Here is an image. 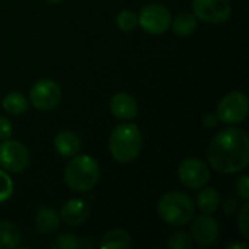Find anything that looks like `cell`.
<instances>
[{
  "mask_svg": "<svg viewBox=\"0 0 249 249\" xmlns=\"http://www.w3.org/2000/svg\"><path fill=\"white\" fill-rule=\"evenodd\" d=\"M31 104L39 111H51L58 107L61 101V88L51 79H41L35 82L29 90Z\"/></svg>",
  "mask_w": 249,
  "mask_h": 249,
  "instance_id": "cell-8",
  "label": "cell"
},
{
  "mask_svg": "<svg viewBox=\"0 0 249 249\" xmlns=\"http://www.w3.org/2000/svg\"><path fill=\"white\" fill-rule=\"evenodd\" d=\"M1 107L10 115H22L28 109V101L22 93L10 92L3 98Z\"/></svg>",
  "mask_w": 249,
  "mask_h": 249,
  "instance_id": "cell-20",
  "label": "cell"
},
{
  "mask_svg": "<svg viewBox=\"0 0 249 249\" xmlns=\"http://www.w3.org/2000/svg\"><path fill=\"white\" fill-rule=\"evenodd\" d=\"M13 194V182L6 171L0 169V204L7 201Z\"/></svg>",
  "mask_w": 249,
  "mask_h": 249,
  "instance_id": "cell-24",
  "label": "cell"
},
{
  "mask_svg": "<svg viewBox=\"0 0 249 249\" xmlns=\"http://www.w3.org/2000/svg\"><path fill=\"white\" fill-rule=\"evenodd\" d=\"M190 229H191L190 235L193 241L197 242L200 247L213 245L219 239V235H220V228H219L217 220L212 217L210 214H204V213L193 220Z\"/></svg>",
  "mask_w": 249,
  "mask_h": 249,
  "instance_id": "cell-11",
  "label": "cell"
},
{
  "mask_svg": "<svg viewBox=\"0 0 249 249\" xmlns=\"http://www.w3.org/2000/svg\"><path fill=\"white\" fill-rule=\"evenodd\" d=\"M142 131L133 123H123L117 125L109 136V153L120 163L134 160L142 150Z\"/></svg>",
  "mask_w": 249,
  "mask_h": 249,
  "instance_id": "cell-2",
  "label": "cell"
},
{
  "mask_svg": "<svg viewBox=\"0 0 249 249\" xmlns=\"http://www.w3.org/2000/svg\"><path fill=\"white\" fill-rule=\"evenodd\" d=\"M158 212L166 225L172 228H181L193 220L196 206L191 197H188L187 194L179 191H171L163 194L159 200Z\"/></svg>",
  "mask_w": 249,
  "mask_h": 249,
  "instance_id": "cell-4",
  "label": "cell"
},
{
  "mask_svg": "<svg viewBox=\"0 0 249 249\" xmlns=\"http://www.w3.org/2000/svg\"><path fill=\"white\" fill-rule=\"evenodd\" d=\"M13 134V125L9 118L0 115V140H7Z\"/></svg>",
  "mask_w": 249,
  "mask_h": 249,
  "instance_id": "cell-27",
  "label": "cell"
},
{
  "mask_svg": "<svg viewBox=\"0 0 249 249\" xmlns=\"http://www.w3.org/2000/svg\"><path fill=\"white\" fill-rule=\"evenodd\" d=\"M60 214L51 207H39L35 214L36 232L42 235H51L60 228Z\"/></svg>",
  "mask_w": 249,
  "mask_h": 249,
  "instance_id": "cell-15",
  "label": "cell"
},
{
  "mask_svg": "<svg viewBox=\"0 0 249 249\" xmlns=\"http://www.w3.org/2000/svg\"><path fill=\"white\" fill-rule=\"evenodd\" d=\"M31 155L28 147L18 140H1L0 144V168L6 172L19 174L28 168Z\"/></svg>",
  "mask_w": 249,
  "mask_h": 249,
  "instance_id": "cell-5",
  "label": "cell"
},
{
  "mask_svg": "<svg viewBox=\"0 0 249 249\" xmlns=\"http://www.w3.org/2000/svg\"><path fill=\"white\" fill-rule=\"evenodd\" d=\"M139 18L131 10H123L117 15V26L124 32H131L137 28Z\"/></svg>",
  "mask_w": 249,
  "mask_h": 249,
  "instance_id": "cell-22",
  "label": "cell"
},
{
  "mask_svg": "<svg viewBox=\"0 0 249 249\" xmlns=\"http://www.w3.org/2000/svg\"><path fill=\"white\" fill-rule=\"evenodd\" d=\"M249 204L248 201H244V206L242 209L239 210V214H238V228L242 233V236L245 239L249 238Z\"/></svg>",
  "mask_w": 249,
  "mask_h": 249,
  "instance_id": "cell-25",
  "label": "cell"
},
{
  "mask_svg": "<svg viewBox=\"0 0 249 249\" xmlns=\"http://www.w3.org/2000/svg\"><path fill=\"white\" fill-rule=\"evenodd\" d=\"M194 16L207 23H222L229 19L232 7L229 0H194Z\"/></svg>",
  "mask_w": 249,
  "mask_h": 249,
  "instance_id": "cell-10",
  "label": "cell"
},
{
  "mask_svg": "<svg viewBox=\"0 0 249 249\" xmlns=\"http://www.w3.org/2000/svg\"><path fill=\"white\" fill-rule=\"evenodd\" d=\"M197 196V207L204 214H213L220 206V196L214 188H200Z\"/></svg>",
  "mask_w": 249,
  "mask_h": 249,
  "instance_id": "cell-18",
  "label": "cell"
},
{
  "mask_svg": "<svg viewBox=\"0 0 249 249\" xmlns=\"http://www.w3.org/2000/svg\"><path fill=\"white\" fill-rule=\"evenodd\" d=\"M48 3H51V4H57V3H61L63 0H47Z\"/></svg>",
  "mask_w": 249,
  "mask_h": 249,
  "instance_id": "cell-30",
  "label": "cell"
},
{
  "mask_svg": "<svg viewBox=\"0 0 249 249\" xmlns=\"http://www.w3.org/2000/svg\"><path fill=\"white\" fill-rule=\"evenodd\" d=\"M178 177L184 187L200 190L210 181V169L201 159L187 158L179 163Z\"/></svg>",
  "mask_w": 249,
  "mask_h": 249,
  "instance_id": "cell-9",
  "label": "cell"
},
{
  "mask_svg": "<svg viewBox=\"0 0 249 249\" xmlns=\"http://www.w3.org/2000/svg\"><path fill=\"white\" fill-rule=\"evenodd\" d=\"M51 247L57 249H80L83 248V238L64 233V235L57 236L55 241L51 244Z\"/></svg>",
  "mask_w": 249,
  "mask_h": 249,
  "instance_id": "cell-21",
  "label": "cell"
},
{
  "mask_svg": "<svg viewBox=\"0 0 249 249\" xmlns=\"http://www.w3.org/2000/svg\"><path fill=\"white\" fill-rule=\"evenodd\" d=\"M207 159L212 168L220 174H236L249 163L248 134L236 127L217 133L209 144Z\"/></svg>",
  "mask_w": 249,
  "mask_h": 249,
  "instance_id": "cell-1",
  "label": "cell"
},
{
  "mask_svg": "<svg viewBox=\"0 0 249 249\" xmlns=\"http://www.w3.org/2000/svg\"><path fill=\"white\" fill-rule=\"evenodd\" d=\"M247 245H242V244H233V245H229V249H247Z\"/></svg>",
  "mask_w": 249,
  "mask_h": 249,
  "instance_id": "cell-29",
  "label": "cell"
},
{
  "mask_svg": "<svg viewBox=\"0 0 249 249\" xmlns=\"http://www.w3.org/2000/svg\"><path fill=\"white\" fill-rule=\"evenodd\" d=\"M22 242L20 231L10 222L0 220V249H15Z\"/></svg>",
  "mask_w": 249,
  "mask_h": 249,
  "instance_id": "cell-17",
  "label": "cell"
},
{
  "mask_svg": "<svg viewBox=\"0 0 249 249\" xmlns=\"http://www.w3.org/2000/svg\"><path fill=\"white\" fill-rule=\"evenodd\" d=\"M82 143L76 133L70 130L60 131L54 137V149L63 158H73L80 152Z\"/></svg>",
  "mask_w": 249,
  "mask_h": 249,
  "instance_id": "cell-14",
  "label": "cell"
},
{
  "mask_svg": "<svg viewBox=\"0 0 249 249\" xmlns=\"http://www.w3.org/2000/svg\"><path fill=\"white\" fill-rule=\"evenodd\" d=\"M139 25L143 31L152 35H160L171 28L172 15L168 7L159 3H150L144 6L137 15Z\"/></svg>",
  "mask_w": 249,
  "mask_h": 249,
  "instance_id": "cell-7",
  "label": "cell"
},
{
  "mask_svg": "<svg viewBox=\"0 0 249 249\" xmlns=\"http://www.w3.org/2000/svg\"><path fill=\"white\" fill-rule=\"evenodd\" d=\"M171 28L178 36H188L197 28V18L194 13L182 12L171 20Z\"/></svg>",
  "mask_w": 249,
  "mask_h": 249,
  "instance_id": "cell-19",
  "label": "cell"
},
{
  "mask_svg": "<svg viewBox=\"0 0 249 249\" xmlns=\"http://www.w3.org/2000/svg\"><path fill=\"white\" fill-rule=\"evenodd\" d=\"M99 179V165L90 155H76L64 171V181L67 187L76 193L90 191Z\"/></svg>",
  "mask_w": 249,
  "mask_h": 249,
  "instance_id": "cell-3",
  "label": "cell"
},
{
  "mask_svg": "<svg viewBox=\"0 0 249 249\" xmlns=\"http://www.w3.org/2000/svg\"><path fill=\"white\" fill-rule=\"evenodd\" d=\"M193 245H194V241H193L191 235L184 231L175 232L168 239V248L171 249H191Z\"/></svg>",
  "mask_w": 249,
  "mask_h": 249,
  "instance_id": "cell-23",
  "label": "cell"
},
{
  "mask_svg": "<svg viewBox=\"0 0 249 249\" xmlns=\"http://www.w3.org/2000/svg\"><path fill=\"white\" fill-rule=\"evenodd\" d=\"M131 245V235L124 229H112L107 232L99 242V248L102 249H128Z\"/></svg>",
  "mask_w": 249,
  "mask_h": 249,
  "instance_id": "cell-16",
  "label": "cell"
},
{
  "mask_svg": "<svg viewBox=\"0 0 249 249\" xmlns=\"http://www.w3.org/2000/svg\"><path fill=\"white\" fill-rule=\"evenodd\" d=\"M249 111L248 96L244 92H231L225 95L217 105L219 121L233 125L242 123Z\"/></svg>",
  "mask_w": 249,
  "mask_h": 249,
  "instance_id": "cell-6",
  "label": "cell"
},
{
  "mask_svg": "<svg viewBox=\"0 0 249 249\" xmlns=\"http://www.w3.org/2000/svg\"><path fill=\"white\" fill-rule=\"evenodd\" d=\"M109 109L114 117L120 120H134L139 114V104L136 98L125 92L115 93L109 101Z\"/></svg>",
  "mask_w": 249,
  "mask_h": 249,
  "instance_id": "cell-12",
  "label": "cell"
},
{
  "mask_svg": "<svg viewBox=\"0 0 249 249\" xmlns=\"http://www.w3.org/2000/svg\"><path fill=\"white\" fill-rule=\"evenodd\" d=\"M236 193L242 201H248L249 198V177L244 175L236 182Z\"/></svg>",
  "mask_w": 249,
  "mask_h": 249,
  "instance_id": "cell-26",
  "label": "cell"
},
{
  "mask_svg": "<svg viewBox=\"0 0 249 249\" xmlns=\"http://www.w3.org/2000/svg\"><path fill=\"white\" fill-rule=\"evenodd\" d=\"M89 206L79 198H71L66 201L60 210V219L69 226H80L89 217Z\"/></svg>",
  "mask_w": 249,
  "mask_h": 249,
  "instance_id": "cell-13",
  "label": "cell"
},
{
  "mask_svg": "<svg viewBox=\"0 0 249 249\" xmlns=\"http://www.w3.org/2000/svg\"><path fill=\"white\" fill-rule=\"evenodd\" d=\"M217 121H219L217 114L210 112V114L204 115V118H203V125H204V127H207V128H213V127H216V125H217Z\"/></svg>",
  "mask_w": 249,
  "mask_h": 249,
  "instance_id": "cell-28",
  "label": "cell"
}]
</instances>
